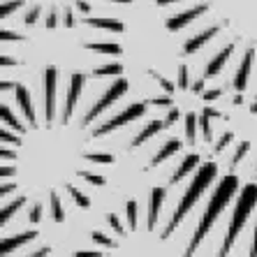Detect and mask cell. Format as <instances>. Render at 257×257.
<instances>
[{"instance_id": "obj_1", "label": "cell", "mask_w": 257, "mask_h": 257, "mask_svg": "<svg viewBox=\"0 0 257 257\" xmlns=\"http://www.w3.org/2000/svg\"><path fill=\"white\" fill-rule=\"evenodd\" d=\"M156 7L165 12V28L169 33H183L204 21L197 33L183 40V56H195L215 40H225L222 49L204 67V81L218 77L232 56L241 51L232 84L236 90H245L257 56V0H156Z\"/></svg>"}, {"instance_id": "obj_2", "label": "cell", "mask_w": 257, "mask_h": 257, "mask_svg": "<svg viewBox=\"0 0 257 257\" xmlns=\"http://www.w3.org/2000/svg\"><path fill=\"white\" fill-rule=\"evenodd\" d=\"M97 3L109 5H130L132 0H0L3 19V42L24 40L26 28H95L107 33H123L125 26L118 19L93 17Z\"/></svg>"}, {"instance_id": "obj_3", "label": "cell", "mask_w": 257, "mask_h": 257, "mask_svg": "<svg viewBox=\"0 0 257 257\" xmlns=\"http://www.w3.org/2000/svg\"><path fill=\"white\" fill-rule=\"evenodd\" d=\"M236 190H239V179H236L234 174H227V176L218 183V188H215V192H213V197L209 199V206H206V211H204L202 220H199L197 229H195L190 243H188V248H186V257H192V252L199 248V243L204 241V236L209 234L213 220L222 213V209L232 202V197L236 195Z\"/></svg>"}, {"instance_id": "obj_4", "label": "cell", "mask_w": 257, "mask_h": 257, "mask_svg": "<svg viewBox=\"0 0 257 257\" xmlns=\"http://www.w3.org/2000/svg\"><path fill=\"white\" fill-rule=\"evenodd\" d=\"M215 174H218V167H215V162H204L202 167H199V172H197V176H195V181H192L190 186H188L186 195H183V197H181V202L176 204V211H174L172 218H169V225L165 227V234H162V236H169L174 229L179 227L181 220H183V218H186V215L192 211L195 202L202 197V192L206 190L211 183H213Z\"/></svg>"}, {"instance_id": "obj_5", "label": "cell", "mask_w": 257, "mask_h": 257, "mask_svg": "<svg viewBox=\"0 0 257 257\" xmlns=\"http://www.w3.org/2000/svg\"><path fill=\"white\" fill-rule=\"evenodd\" d=\"M255 206H257V183H248V186H243L241 192H239L236 209H234V215H232V220H229L227 234H225V241H222V245H220L218 257H227L229 255L234 241H236V236L241 234L245 220H248V215H250V211L255 209Z\"/></svg>"}, {"instance_id": "obj_6", "label": "cell", "mask_w": 257, "mask_h": 257, "mask_svg": "<svg viewBox=\"0 0 257 257\" xmlns=\"http://www.w3.org/2000/svg\"><path fill=\"white\" fill-rule=\"evenodd\" d=\"M146 107H149V102H135V104L125 107L123 111H118V114H114L111 118L104 120V123H100L95 130L90 132V139H100V137H104V135H109V132L118 130V127L135 123L137 118H142V116L146 114Z\"/></svg>"}, {"instance_id": "obj_7", "label": "cell", "mask_w": 257, "mask_h": 257, "mask_svg": "<svg viewBox=\"0 0 257 257\" xmlns=\"http://www.w3.org/2000/svg\"><path fill=\"white\" fill-rule=\"evenodd\" d=\"M165 195L167 190L165 188H153L151 190V202H149V232L156 229V220H158V213L162 209V202H165Z\"/></svg>"}, {"instance_id": "obj_8", "label": "cell", "mask_w": 257, "mask_h": 257, "mask_svg": "<svg viewBox=\"0 0 257 257\" xmlns=\"http://www.w3.org/2000/svg\"><path fill=\"white\" fill-rule=\"evenodd\" d=\"M37 229H28V232H21V234H17V236H12V239H3V257H7L12 250H17L19 245H24V243H30L33 239H37Z\"/></svg>"}, {"instance_id": "obj_9", "label": "cell", "mask_w": 257, "mask_h": 257, "mask_svg": "<svg viewBox=\"0 0 257 257\" xmlns=\"http://www.w3.org/2000/svg\"><path fill=\"white\" fill-rule=\"evenodd\" d=\"M162 127H167V123L165 120H160V118H156V120H151L149 125L144 127V130H139V135L135 139L130 142V146L132 149H137V146H142V144H146L151 137H156L158 132H162Z\"/></svg>"}, {"instance_id": "obj_10", "label": "cell", "mask_w": 257, "mask_h": 257, "mask_svg": "<svg viewBox=\"0 0 257 257\" xmlns=\"http://www.w3.org/2000/svg\"><path fill=\"white\" fill-rule=\"evenodd\" d=\"M197 165H199V156H197V153H190V156H186V158H183V162L179 165V169L172 174L169 183H172V186H176V183L186 179L190 172H195V167H197Z\"/></svg>"}, {"instance_id": "obj_11", "label": "cell", "mask_w": 257, "mask_h": 257, "mask_svg": "<svg viewBox=\"0 0 257 257\" xmlns=\"http://www.w3.org/2000/svg\"><path fill=\"white\" fill-rule=\"evenodd\" d=\"M183 149V144H181V139H169L165 146H162L160 151H158L156 156H153V160H151V167H158L160 162H165V160H169L172 156H176L179 151Z\"/></svg>"}, {"instance_id": "obj_12", "label": "cell", "mask_w": 257, "mask_h": 257, "mask_svg": "<svg viewBox=\"0 0 257 257\" xmlns=\"http://www.w3.org/2000/svg\"><path fill=\"white\" fill-rule=\"evenodd\" d=\"M88 51L93 54H104V56H120L123 54V47L116 42H86L84 44Z\"/></svg>"}, {"instance_id": "obj_13", "label": "cell", "mask_w": 257, "mask_h": 257, "mask_svg": "<svg viewBox=\"0 0 257 257\" xmlns=\"http://www.w3.org/2000/svg\"><path fill=\"white\" fill-rule=\"evenodd\" d=\"M107 77H123V65L120 63H109V65L95 67L90 72V79H107Z\"/></svg>"}, {"instance_id": "obj_14", "label": "cell", "mask_w": 257, "mask_h": 257, "mask_svg": "<svg viewBox=\"0 0 257 257\" xmlns=\"http://www.w3.org/2000/svg\"><path fill=\"white\" fill-rule=\"evenodd\" d=\"M211 116H218V111H213V109H204V114H202V118H199V125H202V135H204V139L206 142H213V132H211Z\"/></svg>"}, {"instance_id": "obj_15", "label": "cell", "mask_w": 257, "mask_h": 257, "mask_svg": "<svg viewBox=\"0 0 257 257\" xmlns=\"http://www.w3.org/2000/svg\"><path fill=\"white\" fill-rule=\"evenodd\" d=\"M24 204H26V197H19V199H14V202L5 204V206H3V215H0V218H3V225H5V222L10 220V218H12L14 213H17V211L21 209Z\"/></svg>"}, {"instance_id": "obj_16", "label": "cell", "mask_w": 257, "mask_h": 257, "mask_svg": "<svg viewBox=\"0 0 257 257\" xmlns=\"http://www.w3.org/2000/svg\"><path fill=\"white\" fill-rule=\"evenodd\" d=\"M195 137H197V116L188 114L186 116V139L190 146H195Z\"/></svg>"}, {"instance_id": "obj_17", "label": "cell", "mask_w": 257, "mask_h": 257, "mask_svg": "<svg viewBox=\"0 0 257 257\" xmlns=\"http://www.w3.org/2000/svg\"><path fill=\"white\" fill-rule=\"evenodd\" d=\"M51 218L54 220H65V211H63V202H60V197L56 195V192H51Z\"/></svg>"}, {"instance_id": "obj_18", "label": "cell", "mask_w": 257, "mask_h": 257, "mask_svg": "<svg viewBox=\"0 0 257 257\" xmlns=\"http://www.w3.org/2000/svg\"><path fill=\"white\" fill-rule=\"evenodd\" d=\"M67 192H70V197L74 199V202H77L79 209H88V206H90V199L86 197L84 192H79L74 186H67Z\"/></svg>"}, {"instance_id": "obj_19", "label": "cell", "mask_w": 257, "mask_h": 257, "mask_svg": "<svg viewBox=\"0 0 257 257\" xmlns=\"http://www.w3.org/2000/svg\"><path fill=\"white\" fill-rule=\"evenodd\" d=\"M84 158L88 162H97V165H111L114 162L111 153H84Z\"/></svg>"}, {"instance_id": "obj_20", "label": "cell", "mask_w": 257, "mask_h": 257, "mask_svg": "<svg viewBox=\"0 0 257 257\" xmlns=\"http://www.w3.org/2000/svg\"><path fill=\"white\" fill-rule=\"evenodd\" d=\"M248 149H250V144L248 142H241L239 146H236V153H234V158H232V167H236V165L243 160L245 153H248Z\"/></svg>"}, {"instance_id": "obj_21", "label": "cell", "mask_w": 257, "mask_h": 257, "mask_svg": "<svg viewBox=\"0 0 257 257\" xmlns=\"http://www.w3.org/2000/svg\"><path fill=\"white\" fill-rule=\"evenodd\" d=\"M127 220H130V229H137V202L135 199L127 202Z\"/></svg>"}, {"instance_id": "obj_22", "label": "cell", "mask_w": 257, "mask_h": 257, "mask_svg": "<svg viewBox=\"0 0 257 257\" xmlns=\"http://www.w3.org/2000/svg\"><path fill=\"white\" fill-rule=\"evenodd\" d=\"M79 176H84V181H88V183H93V186H104V183H107V179H104V176H100V174L79 172Z\"/></svg>"}, {"instance_id": "obj_23", "label": "cell", "mask_w": 257, "mask_h": 257, "mask_svg": "<svg viewBox=\"0 0 257 257\" xmlns=\"http://www.w3.org/2000/svg\"><path fill=\"white\" fill-rule=\"evenodd\" d=\"M90 236H93V241H95V243L97 245H104V248H114V241H111V239H109V236H104V234H102V232H93V234H90Z\"/></svg>"}, {"instance_id": "obj_24", "label": "cell", "mask_w": 257, "mask_h": 257, "mask_svg": "<svg viewBox=\"0 0 257 257\" xmlns=\"http://www.w3.org/2000/svg\"><path fill=\"white\" fill-rule=\"evenodd\" d=\"M107 220H109V225L114 227V232H116V234H120V236L125 234V229H123V225H120V220H118V215H116V213H109V215H107Z\"/></svg>"}, {"instance_id": "obj_25", "label": "cell", "mask_w": 257, "mask_h": 257, "mask_svg": "<svg viewBox=\"0 0 257 257\" xmlns=\"http://www.w3.org/2000/svg\"><path fill=\"white\" fill-rule=\"evenodd\" d=\"M40 218H42V204H35V206H33V211H30L28 220L33 222V225H37V222H40Z\"/></svg>"}, {"instance_id": "obj_26", "label": "cell", "mask_w": 257, "mask_h": 257, "mask_svg": "<svg viewBox=\"0 0 257 257\" xmlns=\"http://www.w3.org/2000/svg\"><path fill=\"white\" fill-rule=\"evenodd\" d=\"M229 142H232V132H225V135L220 137V142L215 144V153H220V151H225V146H227Z\"/></svg>"}, {"instance_id": "obj_27", "label": "cell", "mask_w": 257, "mask_h": 257, "mask_svg": "<svg viewBox=\"0 0 257 257\" xmlns=\"http://www.w3.org/2000/svg\"><path fill=\"white\" fill-rule=\"evenodd\" d=\"M179 86L181 88H188V67L186 65H181V70H179Z\"/></svg>"}, {"instance_id": "obj_28", "label": "cell", "mask_w": 257, "mask_h": 257, "mask_svg": "<svg viewBox=\"0 0 257 257\" xmlns=\"http://www.w3.org/2000/svg\"><path fill=\"white\" fill-rule=\"evenodd\" d=\"M176 120H179V109L169 107V114H167V118H165V123H167V125H172V123H176Z\"/></svg>"}, {"instance_id": "obj_29", "label": "cell", "mask_w": 257, "mask_h": 257, "mask_svg": "<svg viewBox=\"0 0 257 257\" xmlns=\"http://www.w3.org/2000/svg\"><path fill=\"white\" fill-rule=\"evenodd\" d=\"M0 156H3V160H17V153H14V151H10L7 146H3V149H0Z\"/></svg>"}, {"instance_id": "obj_30", "label": "cell", "mask_w": 257, "mask_h": 257, "mask_svg": "<svg viewBox=\"0 0 257 257\" xmlns=\"http://www.w3.org/2000/svg\"><path fill=\"white\" fill-rule=\"evenodd\" d=\"M151 104H156V107H172V100L169 97H156V100H151Z\"/></svg>"}, {"instance_id": "obj_31", "label": "cell", "mask_w": 257, "mask_h": 257, "mask_svg": "<svg viewBox=\"0 0 257 257\" xmlns=\"http://www.w3.org/2000/svg\"><path fill=\"white\" fill-rule=\"evenodd\" d=\"M72 257H104V255H102V252H95V250H79Z\"/></svg>"}, {"instance_id": "obj_32", "label": "cell", "mask_w": 257, "mask_h": 257, "mask_svg": "<svg viewBox=\"0 0 257 257\" xmlns=\"http://www.w3.org/2000/svg\"><path fill=\"white\" fill-rule=\"evenodd\" d=\"M0 174H3V179H7V176H14V174H17V169L10 167V165H5V167L0 169Z\"/></svg>"}, {"instance_id": "obj_33", "label": "cell", "mask_w": 257, "mask_h": 257, "mask_svg": "<svg viewBox=\"0 0 257 257\" xmlns=\"http://www.w3.org/2000/svg\"><path fill=\"white\" fill-rule=\"evenodd\" d=\"M14 188H17V183H3V188H0V192H3V195H7V192H12Z\"/></svg>"}, {"instance_id": "obj_34", "label": "cell", "mask_w": 257, "mask_h": 257, "mask_svg": "<svg viewBox=\"0 0 257 257\" xmlns=\"http://www.w3.org/2000/svg\"><path fill=\"white\" fill-rule=\"evenodd\" d=\"M218 93H220V90H206V93H204V100H215Z\"/></svg>"}, {"instance_id": "obj_35", "label": "cell", "mask_w": 257, "mask_h": 257, "mask_svg": "<svg viewBox=\"0 0 257 257\" xmlns=\"http://www.w3.org/2000/svg\"><path fill=\"white\" fill-rule=\"evenodd\" d=\"M49 255V248H40V250H35L33 255H28V257H47Z\"/></svg>"}, {"instance_id": "obj_36", "label": "cell", "mask_w": 257, "mask_h": 257, "mask_svg": "<svg viewBox=\"0 0 257 257\" xmlns=\"http://www.w3.org/2000/svg\"><path fill=\"white\" fill-rule=\"evenodd\" d=\"M250 257H257V229H255V236H252V248H250Z\"/></svg>"}]
</instances>
